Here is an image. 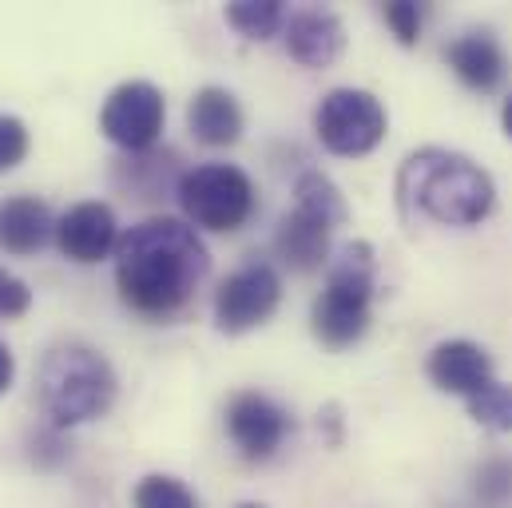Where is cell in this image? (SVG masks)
Instances as JSON below:
<instances>
[{
	"instance_id": "cell-19",
	"label": "cell",
	"mask_w": 512,
	"mask_h": 508,
	"mask_svg": "<svg viewBox=\"0 0 512 508\" xmlns=\"http://www.w3.org/2000/svg\"><path fill=\"white\" fill-rule=\"evenodd\" d=\"M469 405V417L489 429V433H512V385L509 381H489L477 397L465 401Z\"/></svg>"
},
{
	"instance_id": "cell-8",
	"label": "cell",
	"mask_w": 512,
	"mask_h": 508,
	"mask_svg": "<svg viewBox=\"0 0 512 508\" xmlns=\"http://www.w3.org/2000/svg\"><path fill=\"white\" fill-rule=\"evenodd\" d=\"M163 120H167V100L151 80H128L120 84L100 112V131L124 147L131 155L151 151L163 135Z\"/></svg>"
},
{
	"instance_id": "cell-5",
	"label": "cell",
	"mask_w": 512,
	"mask_h": 508,
	"mask_svg": "<svg viewBox=\"0 0 512 508\" xmlns=\"http://www.w3.org/2000/svg\"><path fill=\"white\" fill-rule=\"evenodd\" d=\"M179 207L191 227L203 231H239L255 215V183L235 163H199L175 183Z\"/></svg>"
},
{
	"instance_id": "cell-7",
	"label": "cell",
	"mask_w": 512,
	"mask_h": 508,
	"mask_svg": "<svg viewBox=\"0 0 512 508\" xmlns=\"http://www.w3.org/2000/svg\"><path fill=\"white\" fill-rule=\"evenodd\" d=\"M282 302V278L266 262H247L235 274H227L215 290V326L223 334H247L258 330Z\"/></svg>"
},
{
	"instance_id": "cell-26",
	"label": "cell",
	"mask_w": 512,
	"mask_h": 508,
	"mask_svg": "<svg viewBox=\"0 0 512 508\" xmlns=\"http://www.w3.org/2000/svg\"><path fill=\"white\" fill-rule=\"evenodd\" d=\"M501 127H505V135L512 139V96L501 104Z\"/></svg>"
},
{
	"instance_id": "cell-17",
	"label": "cell",
	"mask_w": 512,
	"mask_h": 508,
	"mask_svg": "<svg viewBox=\"0 0 512 508\" xmlns=\"http://www.w3.org/2000/svg\"><path fill=\"white\" fill-rule=\"evenodd\" d=\"M294 207L326 219L330 227H342L350 219V207H346L342 187L330 175H322V171H302L298 175V183H294Z\"/></svg>"
},
{
	"instance_id": "cell-11",
	"label": "cell",
	"mask_w": 512,
	"mask_h": 508,
	"mask_svg": "<svg viewBox=\"0 0 512 508\" xmlns=\"http://www.w3.org/2000/svg\"><path fill=\"white\" fill-rule=\"evenodd\" d=\"M425 374L433 381V389L469 401L493 381V358L485 354V346H477L469 338H449V342H437L429 350Z\"/></svg>"
},
{
	"instance_id": "cell-9",
	"label": "cell",
	"mask_w": 512,
	"mask_h": 508,
	"mask_svg": "<svg viewBox=\"0 0 512 508\" xmlns=\"http://www.w3.org/2000/svg\"><path fill=\"white\" fill-rule=\"evenodd\" d=\"M290 417L278 401H270L266 393L243 389L227 401V433L235 441V449L247 461H266L278 453V445L286 441Z\"/></svg>"
},
{
	"instance_id": "cell-14",
	"label": "cell",
	"mask_w": 512,
	"mask_h": 508,
	"mask_svg": "<svg viewBox=\"0 0 512 508\" xmlns=\"http://www.w3.org/2000/svg\"><path fill=\"white\" fill-rule=\"evenodd\" d=\"M330 235H334V227H330L326 219H318V215L294 207V211H286V215L278 219L274 251H278V258H282L290 270L310 274V270H322V266L330 262Z\"/></svg>"
},
{
	"instance_id": "cell-4",
	"label": "cell",
	"mask_w": 512,
	"mask_h": 508,
	"mask_svg": "<svg viewBox=\"0 0 512 508\" xmlns=\"http://www.w3.org/2000/svg\"><path fill=\"white\" fill-rule=\"evenodd\" d=\"M116 389L120 381L112 362L84 342L52 346L40 366V401L56 429H72L104 417L116 401Z\"/></svg>"
},
{
	"instance_id": "cell-10",
	"label": "cell",
	"mask_w": 512,
	"mask_h": 508,
	"mask_svg": "<svg viewBox=\"0 0 512 508\" xmlns=\"http://www.w3.org/2000/svg\"><path fill=\"white\" fill-rule=\"evenodd\" d=\"M56 247L64 258L92 266L104 262L108 254H116L120 247V227H116V211L100 199L76 203L56 219Z\"/></svg>"
},
{
	"instance_id": "cell-25",
	"label": "cell",
	"mask_w": 512,
	"mask_h": 508,
	"mask_svg": "<svg viewBox=\"0 0 512 508\" xmlns=\"http://www.w3.org/2000/svg\"><path fill=\"white\" fill-rule=\"evenodd\" d=\"M12 378H16V362H12V350L0 342V397L12 389Z\"/></svg>"
},
{
	"instance_id": "cell-23",
	"label": "cell",
	"mask_w": 512,
	"mask_h": 508,
	"mask_svg": "<svg viewBox=\"0 0 512 508\" xmlns=\"http://www.w3.org/2000/svg\"><path fill=\"white\" fill-rule=\"evenodd\" d=\"M28 155V127L16 116H0V171L20 167Z\"/></svg>"
},
{
	"instance_id": "cell-18",
	"label": "cell",
	"mask_w": 512,
	"mask_h": 508,
	"mask_svg": "<svg viewBox=\"0 0 512 508\" xmlns=\"http://www.w3.org/2000/svg\"><path fill=\"white\" fill-rule=\"evenodd\" d=\"M227 24L247 40H270L278 28H286L282 0H235L227 4Z\"/></svg>"
},
{
	"instance_id": "cell-16",
	"label": "cell",
	"mask_w": 512,
	"mask_h": 508,
	"mask_svg": "<svg viewBox=\"0 0 512 508\" xmlns=\"http://www.w3.org/2000/svg\"><path fill=\"white\" fill-rule=\"evenodd\" d=\"M56 239V219L44 199L12 195L0 203V247L8 254H36Z\"/></svg>"
},
{
	"instance_id": "cell-27",
	"label": "cell",
	"mask_w": 512,
	"mask_h": 508,
	"mask_svg": "<svg viewBox=\"0 0 512 508\" xmlns=\"http://www.w3.org/2000/svg\"><path fill=\"white\" fill-rule=\"evenodd\" d=\"M235 508H266V505H255V501H247V505H235Z\"/></svg>"
},
{
	"instance_id": "cell-21",
	"label": "cell",
	"mask_w": 512,
	"mask_h": 508,
	"mask_svg": "<svg viewBox=\"0 0 512 508\" xmlns=\"http://www.w3.org/2000/svg\"><path fill=\"white\" fill-rule=\"evenodd\" d=\"M131 505L135 508H199L195 493L179 481V477H167V473H151L135 485L131 493Z\"/></svg>"
},
{
	"instance_id": "cell-24",
	"label": "cell",
	"mask_w": 512,
	"mask_h": 508,
	"mask_svg": "<svg viewBox=\"0 0 512 508\" xmlns=\"http://www.w3.org/2000/svg\"><path fill=\"white\" fill-rule=\"evenodd\" d=\"M28 306H32V290L16 274L0 270V318H20L28 314Z\"/></svg>"
},
{
	"instance_id": "cell-12",
	"label": "cell",
	"mask_w": 512,
	"mask_h": 508,
	"mask_svg": "<svg viewBox=\"0 0 512 508\" xmlns=\"http://www.w3.org/2000/svg\"><path fill=\"white\" fill-rule=\"evenodd\" d=\"M445 64L453 68V76L473 88V92H497L509 76V52L501 48V40L485 28L477 32H461L457 40L445 44Z\"/></svg>"
},
{
	"instance_id": "cell-15",
	"label": "cell",
	"mask_w": 512,
	"mask_h": 508,
	"mask_svg": "<svg viewBox=\"0 0 512 508\" xmlns=\"http://www.w3.org/2000/svg\"><path fill=\"white\" fill-rule=\"evenodd\" d=\"M243 124L247 120H243L239 100L227 88H219V84L199 88L191 96V104H187V127L207 147H231V143H239L243 139Z\"/></svg>"
},
{
	"instance_id": "cell-20",
	"label": "cell",
	"mask_w": 512,
	"mask_h": 508,
	"mask_svg": "<svg viewBox=\"0 0 512 508\" xmlns=\"http://www.w3.org/2000/svg\"><path fill=\"white\" fill-rule=\"evenodd\" d=\"M473 501L481 508L512 505V457H485L473 469Z\"/></svg>"
},
{
	"instance_id": "cell-6",
	"label": "cell",
	"mask_w": 512,
	"mask_h": 508,
	"mask_svg": "<svg viewBox=\"0 0 512 508\" xmlns=\"http://www.w3.org/2000/svg\"><path fill=\"white\" fill-rule=\"evenodd\" d=\"M385 127H389L385 104L366 88H334L314 108V131L322 147L346 159L370 155L385 139Z\"/></svg>"
},
{
	"instance_id": "cell-13",
	"label": "cell",
	"mask_w": 512,
	"mask_h": 508,
	"mask_svg": "<svg viewBox=\"0 0 512 508\" xmlns=\"http://www.w3.org/2000/svg\"><path fill=\"white\" fill-rule=\"evenodd\" d=\"M286 52L302 68H330L346 48V24L326 8H302L286 20Z\"/></svg>"
},
{
	"instance_id": "cell-2",
	"label": "cell",
	"mask_w": 512,
	"mask_h": 508,
	"mask_svg": "<svg viewBox=\"0 0 512 508\" xmlns=\"http://www.w3.org/2000/svg\"><path fill=\"white\" fill-rule=\"evenodd\" d=\"M397 203L409 219L437 227H477L497 207L493 175L453 147H417L397 167Z\"/></svg>"
},
{
	"instance_id": "cell-1",
	"label": "cell",
	"mask_w": 512,
	"mask_h": 508,
	"mask_svg": "<svg viewBox=\"0 0 512 508\" xmlns=\"http://www.w3.org/2000/svg\"><path fill=\"white\" fill-rule=\"evenodd\" d=\"M116 286L131 310L167 318L191 302L211 270V254L199 231L183 219L155 215L120 235L116 247Z\"/></svg>"
},
{
	"instance_id": "cell-3",
	"label": "cell",
	"mask_w": 512,
	"mask_h": 508,
	"mask_svg": "<svg viewBox=\"0 0 512 508\" xmlns=\"http://www.w3.org/2000/svg\"><path fill=\"white\" fill-rule=\"evenodd\" d=\"M378 254L366 239L342 243L326 262V290L310 306V330L326 350H346L370 330Z\"/></svg>"
},
{
	"instance_id": "cell-22",
	"label": "cell",
	"mask_w": 512,
	"mask_h": 508,
	"mask_svg": "<svg viewBox=\"0 0 512 508\" xmlns=\"http://www.w3.org/2000/svg\"><path fill=\"white\" fill-rule=\"evenodd\" d=\"M382 16L401 48H413L421 40V24H425V8L421 4H413V0H389L382 8Z\"/></svg>"
}]
</instances>
